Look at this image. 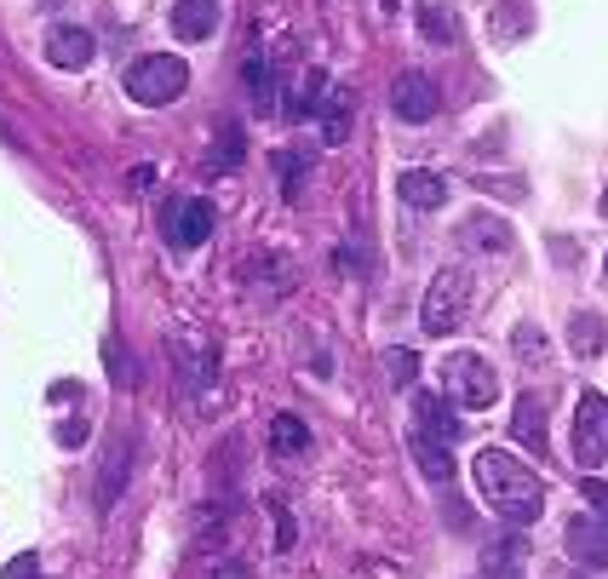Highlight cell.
<instances>
[{
    "mask_svg": "<svg viewBox=\"0 0 608 579\" xmlns=\"http://www.w3.org/2000/svg\"><path fill=\"white\" fill-rule=\"evenodd\" d=\"M470 476H477V494H483V505L494 510V517H505L511 528L539 522V510H546V488H539V476L523 459L499 454V448H483L477 459H470Z\"/></svg>",
    "mask_w": 608,
    "mask_h": 579,
    "instance_id": "1",
    "label": "cell"
},
{
    "mask_svg": "<svg viewBox=\"0 0 608 579\" xmlns=\"http://www.w3.org/2000/svg\"><path fill=\"white\" fill-rule=\"evenodd\" d=\"M184 87H190V63L173 58V52H150V58H139V63L126 70V92L139 98V104H150V110L179 104Z\"/></svg>",
    "mask_w": 608,
    "mask_h": 579,
    "instance_id": "2",
    "label": "cell"
},
{
    "mask_svg": "<svg viewBox=\"0 0 608 579\" xmlns=\"http://www.w3.org/2000/svg\"><path fill=\"white\" fill-rule=\"evenodd\" d=\"M443 396H448L454 407H494V402H499V379H494L488 356L454 351V356L443 362Z\"/></svg>",
    "mask_w": 608,
    "mask_h": 579,
    "instance_id": "3",
    "label": "cell"
},
{
    "mask_svg": "<svg viewBox=\"0 0 608 579\" xmlns=\"http://www.w3.org/2000/svg\"><path fill=\"white\" fill-rule=\"evenodd\" d=\"M465 304H470V276H465V270H443V276L425 287V311H419L425 333L430 338H448L465 322Z\"/></svg>",
    "mask_w": 608,
    "mask_h": 579,
    "instance_id": "4",
    "label": "cell"
},
{
    "mask_svg": "<svg viewBox=\"0 0 608 579\" xmlns=\"http://www.w3.org/2000/svg\"><path fill=\"white\" fill-rule=\"evenodd\" d=\"M574 465H608V396L597 390H580V407H574Z\"/></svg>",
    "mask_w": 608,
    "mask_h": 579,
    "instance_id": "5",
    "label": "cell"
},
{
    "mask_svg": "<svg viewBox=\"0 0 608 579\" xmlns=\"http://www.w3.org/2000/svg\"><path fill=\"white\" fill-rule=\"evenodd\" d=\"M391 110H396V121L425 126L436 110H443V92H436V81L425 70H402L396 87H391Z\"/></svg>",
    "mask_w": 608,
    "mask_h": 579,
    "instance_id": "6",
    "label": "cell"
},
{
    "mask_svg": "<svg viewBox=\"0 0 608 579\" xmlns=\"http://www.w3.org/2000/svg\"><path fill=\"white\" fill-rule=\"evenodd\" d=\"M161 230H166V242H173L179 253L201 247V242L213 235V201H201V195L173 201V207H166V219H161Z\"/></svg>",
    "mask_w": 608,
    "mask_h": 579,
    "instance_id": "7",
    "label": "cell"
},
{
    "mask_svg": "<svg viewBox=\"0 0 608 579\" xmlns=\"http://www.w3.org/2000/svg\"><path fill=\"white\" fill-rule=\"evenodd\" d=\"M408 436H425V441H436V448L459 441V414H454V402L419 390V396H414V430H408Z\"/></svg>",
    "mask_w": 608,
    "mask_h": 579,
    "instance_id": "8",
    "label": "cell"
},
{
    "mask_svg": "<svg viewBox=\"0 0 608 579\" xmlns=\"http://www.w3.org/2000/svg\"><path fill=\"white\" fill-rule=\"evenodd\" d=\"M563 545L580 568H608V522L602 517H574L563 528Z\"/></svg>",
    "mask_w": 608,
    "mask_h": 579,
    "instance_id": "9",
    "label": "cell"
},
{
    "mask_svg": "<svg viewBox=\"0 0 608 579\" xmlns=\"http://www.w3.org/2000/svg\"><path fill=\"white\" fill-rule=\"evenodd\" d=\"M92 52H98V41L87 35V29H75V23H52L47 29V63L52 70H87Z\"/></svg>",
    "mask_w": 608,
    "mask_h": 579,
    "instance_id": "10",
    "label": "cell"
},
{
    "mask_svg": "<svg viewBox=\"0 0 608 579\" xmlns=\"http://www.w3.org/2000/svg\"><path fill=\"white\" fill-rule=\"evenodd\" d=\"M396 195L408 201L414 213H436L448 201V179L443 173H425V166H408V173L396 179Z\"/></svg>",
    "mask_w": 608,
    "mask_h": 579,
    "instance_id": "11",
    "label": "cell"
},
{
    "mask_svg": "<svg viewBox=\"0 0 608 579\" xmlns=\"http://www.w3.org/2000/svg\"><path fill=\"white\" fill-rule=\"evenodd\" d=\"M351 126H356V92L327 87V98H322V144L340 150L351 139Z\"/></svg>",
    "mask_w": 608,
    "mask_h": 579,
    "instance_id": "12",
    "label": "cell"
},
{
    "mask_svg": "<svg viewBox=\"0 0 608 579\" xmlns=\"http://www.w3.org/2000/svg\"><path fill=\"white\" fill-rule=\"evenodd\" d=\"M173 29H179V41H207L219 29V0H179Z\"/></svg>",
    "mask_w": 608,
    "mask_h": 579,
    "instance_id": "13",
    "label": "cell"
},
{
    "mask_svg": "<svg viewBox=\"0 0 608 579\" xmlns=\"http://www.w3.org/2000/svg\"><path fill=\"white\" fill-rule=\"evenodd\" d=\"M483 579H523V539L505 534L494 551H483Z\"/></svg>",
    "mask_w": 608,
    "mask_h": 579,
    "instance_id": "14",
    "label": "cell"
},
{
    "mask_svg": "<svg viewBox=\"0 0 608 579\" xmlns=\"http://www.w3.org/2000/svg\"><path fill=\"white\" fill-rule=\"evenodd\" d=\"M459 242H465V247H494V253H505V247H511V224L477 213V219H470V224L459 230Z\"/></svg>",
    "mask_w": 608,
    "mask_h": 579,
    "instance_id": "15",
    "label": "cell"
},
{
    "mask_svg": "<svg viewBox=\"0 0 608 579\" xmlns=\"http://www.w3.org/2000/svg\"><path fill=\"white\" fill-rule=\"evenodd\" d=\"M270 448H276L282 459H293V454L311 448V430H304V419H298V414H276V419H270Z\"/></svg>",
    "mask_w": 608,
    "mask_h": 579,
    "instance_id": "16",
    "label": "cell"
},
{
    "mask_svg": "<svg viewBox=\"0 0 608 579\" xmlns=\"http://www.w3.org/2000/svg\"><path fill=\"white\" fill-rule=\"evenodd\" d=\"M511 430H517V441H528V448H539V441H546V402H539L534 390L517 402V414H511Z\"/></svg>",
    "mask_w": 608,
    "mask_h": 579,
    "instance_id": "17",
    "label": "cell"
},
{
    "mask_svg": "<svg viewBox=\"0 0 608 579\" xmlns=\"http://www.w3.org/2000/svg\"><path fill=\"white\" fill-rule=\"evenodd\" d=\"M121 482H126V441H115V448L104 454V470H98V510L115 505Z\"/></svg>",
    "mask_w": 608,
    "mask_h": 579,
    "instance_id": "18",
    "label": "cell"
},
{
    "mask_svg": "<svg viewBox=\"0 0 608 579\" xmlns=\"http://www.w3.org/2000/svg\"><path fill=\"white\" fill-rule=\"evenodd\" d=\"M454 23H459V18H454V7H443V0H425V7H419V35L436 41V47H448V41L459 35Z\"/></svg>",
    "mask_w": 608,
    "mask_h": 579,
    "instance_id": "19",
    "label": "cell"
},
{
    "mask_svg": "<svg viewBox=\"0 0 608 579\" xmlns=\"http://www.w3.org/2000/svg\"><path fill=\"white\" fill-rule=\"evenodd\" d=\"M408 448H414V459H419V470L430 476V482H448V476H454L448 448H436V441H425V436H408Z\"/></svg>",
    "mask_w": 608,
    "mask_h": 579,
    "instance_id": "20",
    "label": "cell"
},
{
    "mask_svg": "<svg viewBox=\"0 0 608 579\" xmlns=\"http://www.w3.org/2000/svg\"><path fill=\"white\" fill-rule=\"evenodd\" d=\"M322 98H327V70H304L298 81H293V115H304V110H316L322 104Z\"/></svg>",
    "mask_w": 608,
    "mask_h": 579,
    "instance_id": "21",
    "label": "cell"
},
{
    "mask_svg": "<svg viewBox=\"0 0 608 579\" xmlns=\"http://www.w3.org/2000/svg\"><path fill=\"white\" fill-rule=\"evenodd\" d=\"M247 92H253L259 115H270V110H276V75L264 70V58H247Z\"/></svg>",
    "mask_w": 608,
    "mask_h": 579,
    "instance_id": "22",
    "label": "cell"
},
{
    "mask_svg": "<svg viewBox=\"0 0 608 579\" xmlns=\"http://www.w3.org/2000/svg\"><path fill=\"white\" fill-rule=\"evenodd\" d=\"M213 173H235V166H242V126H224L219 132V150H213Z\"/></svg>",
    "mask_w": 608,
    "mask_h": 579,
    "instance_id": "23",
    "label": "cell"
},
{
    "mask_svg": "<svg viewBox=\"0 0 608 579\" xmlns=\"http://www.w3.org/2000/svg\"><path fill=\"white\" fill-rule=\"evenodd\" d=\"M179 362L190 367V385H207L213 373H219V356H213V351H201V345H184V351H179Z\"/></svg>",
    "mask_w": 608,
    "mask_h": 579,
    "instance_id": "24",
    "label": "cell"
},
{
    "mask_svg": "<svg viewBox=\"0 0 608 579\" xmlns=\"http://www.w3.org/2000/svg\"><path fill=\"white\" fill-rule=\"evenodd\" d=\"M276 161H282V195L293 201V195H298V179L311 173V155H298V150H282Z\"/></svg>",
    "mask_w": 608,
    "mask_h": 579,
    "instance_id": "25",
    "label": "cell"
},
{
    "mask_svg": "<svg viewBox=\"0 0 608 579\" xmlns=\"http://www.w3.org/2000/svg\"><path fill=\"white\" fill-rule=\"evenodd\" d=\"M597 345H602V322L597 316H574V351L597 356Z\"/></svg>",
    "mask_w": 608,
    "mask_h": 579,
    "instance_id": "26",
    "label": "cell"
},
{
    "mask_svg": "<svg viewBox=\"0 0 608 579\" xmlns=\"http://www.w3.org/2000/svg\"><path fill=\"white\" fill-rule=\"evenodd\" d=\"M580 494H586V505L597 510V517L608 522V482H597V476H586V482H580Z\"/></svg>",
    "mask_w": 608,
    "mask_h": 579,
    "instance_id": "27",
    "label": "cell"
},
{
    "mask_svg": "<svg viewBox=\"0 0 608 579\" xmlns=\"http://www.w3.org/2000/svg\"><path fill=\"white\" fill-rule=\"evenodd\" d=\"M104 362H110V373H115V379H126V385L139 379V373H132V362H126V351H121V345H104Z\"/></svg>",
    "mask_w": 608,
    "mask_h": 579,
    "instance_id": "28",
    "label": "cell"
},
{
    "mask_svg": "<svg viewBox=\"0 0 608 579\" xmlns=\"http://www.w3.org/2000/svg\"><path fill=\"white\" fill-rule=\"evenodd\" d=\"M391 373H396V385H414V373H419V356H414V351H396Z\"/></svg>",
    "mask_w": 608,
    "mask_h": 579,
    "instance_id": "29",
    "label": "cell"
},
{
    "mask_svg": "<svg viewBox=\"0 0 608 579\" xmlns=\"http://www.w3.org/2000/svg\"><path fill=\"white\" fill-rule=\"evenodd\" d=\"M7 579H41V562L36 557H12L7 562Z\"/></svg>",
    "mask_w": 608,
    "mask_h": 579,
    "instance_id": "30",
    "label": "cell"
},
{
    "mask_svg": "<svg viewBox=\"0 0 608 579\" xmlns=\"http://www.w3.org/2000/svg\"><path fill=\"white\" fill-rule=\"evenodd\" d=\"M276 545H282V551H287V545H293V517H287L282 505H276Z\"/></svg>",
    "mask_w": 608,
    "mask_h": 579,
    "instance_id": "31",
    "label": "cell"
}]
</instances>
